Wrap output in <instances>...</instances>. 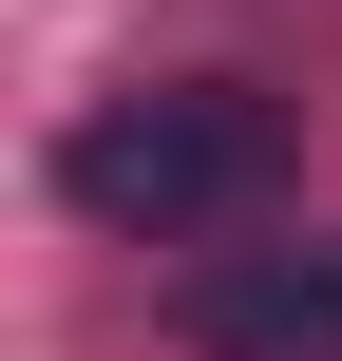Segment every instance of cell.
<instances>
[{
    "mask_svg": "<svg viewBox=\"0 0 342 361\" xmlns=\"http://www.w3.org/2000/svg\"><path fill=\"white\" fill-rule=\"evenodd\" d=\"M76 209L95 228H248L286 190V95L267 76H152L114 114H76Z\"/></svg>",
    "mask_w": 342,
    "mask_h": 361,
    "instance_id": "obj_1",
    "label": "cell"
},
{
    "mask_svg": "<svg viewBox=\"0 0 342 361\" xmlns=\"http://www.w3.org/2000/svg\"><path fill=\"white\" fill-rule=\"evenodd\" d=\"M190 343L209 361H342V228H305V247H209L190 267Z\"/></svg>",
    "mask_w": 342,
    "mask_h": 361,
    "instance_id": "obj_2",
    "label": "cell"
}]
</instances>
